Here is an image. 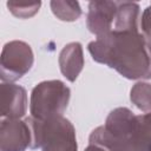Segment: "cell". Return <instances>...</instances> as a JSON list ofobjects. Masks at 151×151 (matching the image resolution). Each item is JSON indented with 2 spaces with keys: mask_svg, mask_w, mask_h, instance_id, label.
Here are the masks:
<instances>
[{
  "mask_svg": "<svg viewBox=\"0 0 151 151\" xmlns=\"http://www.w3.org/2000/svg\"><path fill=\"white\" fill-rule=\"evenodd\" d=\"M88 142L111 151H151V112L134 114L127 107H117L91 132Z\"/></svg>",
  "mask_w": 151,
  "mask_h": 151,
  "instance_id": "7a4b0ae2",
  "label": "cell"
},
{
  "mask_svg": "<svg viewBox=\"0 0 151 151\" xmlns=\"http://www.w3.org/2000/svg\"><path fill=\"white\" fill-rule=\"evenodd\" d=\"M32 133L27 120L6 118L0 125V151H25L31 146Z\"/></svg>",
  "mask_w": 151,
  "mask_h": 151,
  "instance_id": "52a82bcc",
  "label": "cell"
},
{
  "mask_svg": "<svg viewBox=\"0 0 151 151\" xmlns=\"http://www.w3.org/2000/svg\"><path fill=\"white\" fill-rule=\"evenodd\" d=\"M85 151H111V150H109V149H106V147H103V146H100V145L90 144V145L85 149Z\"/></svg>",
  "mask_w": 151,
  "mask_h": 151,
  "instance_id": "5bb4252c",
  "label": "cell"
},
{
  "mask_svg": "<svg viewBox=\"0 0 151 151\" xmlns=\"http://www.w3.org/2000/svg\"><path fill=\"white\" fill-rule=\"evenodd\" d=\"M31 133V149L41 147L42 151H77L76 130L72 123L63 116L52 117L45 120L26 118Z\"/></svg>",
  "mask_w": 151,
  "mask_h": 151,
  "instance_id": "277c9868",
  "label": "cell"
},
{
  "mask_svg": "<svg viewBox=\"0 0 151 151\" xmlns=\"http://www.w3.org/2000/svg\"><path fill=\"white\" fill-rule=\"evenodd\" d=\"M41 2L40 1H32V2H18V1H8L7 7L9 12L22 19H27L33 17L40 8Z\"/></svg>",
  "mask_w": 151,
  "mask_h": 151,
  "instance_id": "7c38bea8",
  "label": "cell"
},
{
  "mask_svg": "<svg viewBox=\"0 0 151 151\" xmlns=\"http://www.w3.org/2000/svg\"><path fill=\"white\" fill-rule=\"evenodd\" d=\"M139 5L131 1H91L87 28L97 37L138 29Z\"/></svg>",
  "mask_w": 151,
  "mask_h": 151,
  "instance_id": "3957f363",
  "label": "cell"
},
{
  "mask_svg": "<svg viewBox=\"0 0 151 151\" xmlns=\"http://www.w3.org/2000/svg\"><path fill=\"white\" fill-rule=\"evenodd\" d=\"M71 91L60 80L39 83L31 93L29 111L33 118L45 120L63 116L70 100Z\"/></svg>",
  "mask_w": 151,
  "mask_h": 151,
  "instance_id": "5b68a950",
  "label": "cell"
},
{
  "mask_svg": "<svg viewBox=\"0 0 151 151\" xmlns=\"http://www.w3.org/2000/svg\"><path fill=\"white\" fill-rule=\"evenodd\" d=\"M59 66L63 76L68 81H74L84 67L83 47L79 42L73 41L64 46L59 54Z\"/></svg>",
  "mask_w": 151,
  "mask_h": 151,
  "instance_id": "9c48e42d",
  "label": "cell"
},
{
  "mask_svg": "<svg viewBox=\"0 0 151 151\" xmlns=\"http://www.w3.org/2000/svg\"><path fill=\"white\" fill-rule=\"evenodd\" d=\"M27 110V93L22 86L2 83L0 86V114L4 118L20 119Z\"/></svg>",
  "mask_w": 151,
  "mask_h": 151,
  "instance_id": "ba28073f",
  "label": "cell"
},
{
  "mask_svg": "<svg viewBox=\"0 0 151 151\" xmlns=\"http://www.w3.org/2000/svg\"><path fill=\"white\" fill-rule=\"evenodd\" d=\"M51 9L63 21H74L81 15V8L78 1H51Z\"/></svg>",
  "mask_w": 151,
  "mask_h": 151,
  "instance_id": "8fae6325",
  "label": "cell"
},
{
  "mask_svg": "<svg viewBox=\"0 0 151 151\" xmlns=\"http://www.w3.org/2000/svg\"><path fill=\"white\" fill-rule=\"evenodd\" d=\"M33 52L28 44L13 40L5 44L1 52V79L12 83L26 74L33 65Z\"/></svg>",
  "mask_w": 151,
  "mask_h": 151,
  "instance_id": "8992f818",
  "label": "cell"
},
{
  "mask_svg": "<svg viewBox=\"0 0 151 151\" xmlns=\"http://www.w3.org/2000/svg\"><path fill=\"white\" fill-rule=\"evenodd\" d=\"M92 59L127 79L151 78V44L137 31L97 37L87 46Z\"/></svg>",
  "mask_w": 151,
  "mask_h": 151,
  "instance_id": "6da1fadb",
  "label": "cell"
},
{
  "mask_svg": "<svg viewBox=\"0 0 151 151\" xmlns=\"http://www.w3.org/2000/svg\"><path fill=\"white\" fill-rule=\"evenodd\" d=\"M130 99L140 111L151 112V84L139 81L133 85L130 91Z\"/></svg>",
  "mask_w": 151,
  "mask_h": 151,
  "instance_id": "30bf717a",
  "label": "cell"
},
{
  "mask_svg": "<svg viewBox=\"0 0 151 151\" xmlns=\"http://www.w3.org/2000/svg\"><path fill=\"white\" fill-rule=\"evenodd\" d=\"M140 27L143 31V35L151 44V5L147 6L142 14Z\"/></svg>",
  "mask_w": 151,
  "mask_h": 151,
  "instance_id": "4fadbf2b",
  "label": "cell"
}]
</instances>
